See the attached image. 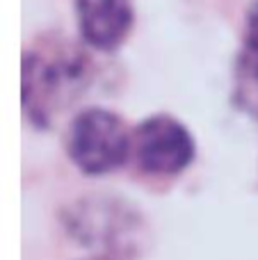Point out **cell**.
Returning <instances> with one entry per match:
<instances>
[{"label":"cell","mask_w":258,"mask_h":260,"mask_svg":"<svg viewBox=\"0 0 258 260\" xmlns=\"http://www.w3.org/2000/svg\"><path fill=\"white\" fill-rule=\"evenodd\" d=\"M195 137L178 119L153 114L133 130L131 157L144 174L176 176L195 160Z\"/></svg>","instance_id":"4"},{"label":"cell","mask_w":258,"mask_h":260,"mask_svg":"<svg viewBox=\"0 0 258 260\" xmlns=\"http://www.w3.org/2000/svg\"><path fill=\"white\" fill-rule=\"evenodd\" d=\"M94 260H105V258H94Z\"/></svg>","instance_id":"8"},{"label":"cell","mask_w":258,"mask_h":260,"mask_svg":"<svg viewBox=\"0 0 258 260\" xmlns=\"http://www.w3.org/2000/svg\"><path fill=\"white\" fill-rule=\"evenodd\" d=\"M245 48L258 55V0L251 3L245 16Z\"/></svg>","instance_id":"7"},{"label":"cell","mask_w":258,"mask_h":260,"mask_svg":"<svg viewBox=\"0 0 258 260\" xmlns=\"http://www.w3.org/2000/svg\"><path fill=\"white\" fill-rule=\"evenodd\" d=\"M236 103L258 119V55L242 48L236 64Z\"/></svg>","instance_id":"6"},{"label":"cell","mask_w":258,"mask_h":260,"mask_svg":"<svg viewBox=\"0 0 258 260\" xmlns=\"http://www.w3.org/2000/svg\"><path fill=\"white\" fill-rule=\"evenodd\" d=\"M82 39L96 50H114L133 30V0H76Z\"/></svg>","instance_id":"5"},{"label":"cell","mask_w":258,"mask_h":260,"mask_svg":"<svg viewBox=\"0 0 258 260\" xmlns=\"http://www.w3.org/2000/svg\"><path fill=\"white\" fill-rule=\"evenodd\" d=\"M94 64L82 46L57 35L39 37L23 50L21 99L37 128H50L87 91Z\"/></svg>","instance_id":"1"},{"label":"cell","mask_w":258,"mask_h":260,"mask_svg":"<svg viewBox=\"0 0 258 260\" xmlns=\"http://www.w3.org/2000/svg\"><path fill=\"white\" fill-rule=\"evenodd\" d=\"M69 233L80 244L103 253L105 260L133 258L144 242V219L121 199L87 197L64 212Z\"/></svg>","instance_id":"2"},{"label":"cell","mask_w":258,"mask_h":260,"mask_svg":"<svg viewBox=\"0 0 258 260\" xmlns=\"http://www.w3.org/2000/svg\"><path fill=\"white\" fill-rule=\"evenodd\" d=\"M67 155L82 174L114 171L131 157L133 130L119 114L103 108L82 110L67 130Z\"/></svg>","instance_id":"3"}]
</instances>
